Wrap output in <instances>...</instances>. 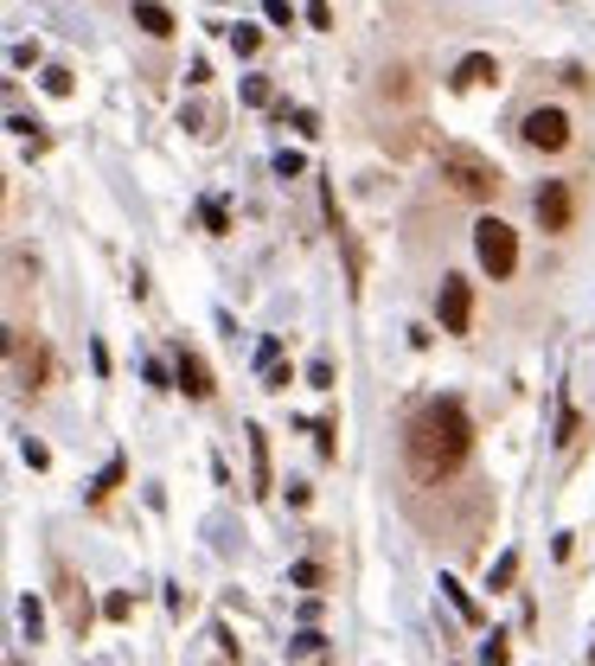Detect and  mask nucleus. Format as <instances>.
Returning <instances> with one entry per match:
<instances>
[{"instance_id": "9", "label": "nucleus", "mask_w": 595, "mask_h": 666, "mask_svg": "<svg viewBox=\"0 0 595 666\" xmlns=\"http://www.w3.org/2000/svg\"><path fill=\"white\" fill-rule=\"evenodd\" d=\"M499 77V65L486 58V52H474V58H461V71H454V90H474V84H493Z\"/></svg>"}, {"instance_id": "2", "label": "nucleus", "mask_w": 595, "mask_h": 666, "mask_svg": "<svg viewBox=\"0 0 595 666\" xmlns=\"http://www.w3.org/2000/svg\"><path fill=\"white\" fill-rule=\"evenodd\" d=\"M436 167H442L448 192H461V199H474V206L499 192V167H493L486 154H474V148H442L436 154Z\"/></svg>"}, {"instance_id": "13", "label": "nucleus", "mask_w": 595, "mask_h": 666, "mask_svg": "<svg viewBox=\"0 0 595 666\" xmlns=\"http://www.w3.org/2000/svg\"><path fill=\"white\" fill-rule=\"evenodd\" d=\"M231 45H237V58H257L262 33H257V26H237V33H231Z\"/></svg>"}, {"instance_id": "7", "label": "nucleus", "mask_w": 595, "mask_h": 666, "mask_svg": "<svg viewBox=\"0 0 595 666\" xmlns=\"http://www.w3.org/2000/svg\"><path fill=\"white\" fill-rule=\"evenodd\" d=\"M173 378H180V391H187V398H212V391H218V385H212V371H205V359H199V353H187V346H180V366H173Z\"/></svg>"}, {"instance_id": "12", "label": "nucleus", "mask_w": 595, "mask_h": 666, "mask_svg": "<svg viewBox=\"0 0 595 666\" xmlns=\"http://www.w3.org/2000/svg\"><path fill=\"white\" fill-rule=\"evenodd\" d=\"M115 487H122V462H110V468L97 475V487H90V500H110Z\"/></svg>"}, {"instance_id": "6", "label": "nucleus", "mask_w": 595, "mask_h": 666, "mask_svg": "<svg viewBox=\"0 0 595 666\" xmlns=\"http://www.w3.org/2000/svg\"><path fill=\"white\" fill-rule=\"evenodd\" d=\"M538 224H545V231H570V180L538 186Z\"/></svg>"}, {"instance_id": "15", "label": "nucleus", "mask_w": 595, "mask_h": 666, "mask_svg": "<svg viewBox=\"0 0 595 666\" xmlns=\"http://www.w3.org/2000/svg\"><path fill=\"white\" fill-rule=\"evenodd\" d=\"M481 666H506V641H499V634L481 647Z\"/></svg>"}, {"instance_id": "14", "label": "nucleus", "mask_w": 595, "mask_h": 666, "mask_svg": "<svg viewBox=\"0 0 595 666\" xmlns=\"http://www.w3.org/2000/svg\"><path fill=\"white\" fill-rule=\"evenodd\" d=\"M103 615H110V622H128V615H135V602H128V596L115 590L110 602H103Z\"/></svg>"}, {"instance_id": "3", "label": "nucleus", "mask_w": 595, "mask_h": 666, "mask_svg": "<svg viewBox=\"0 0 595 666\" xmlns=\"http://www.w3.org/2000/svg\"><path fill=\"white\" fill-rule=\"evenodd\" d=\"M474 257L493 269V282H506V276L519 269V231L506 219H481L474 224Z\"/></svg>"}, {"instance_id": "5", "label": "nucleus", "mask_w": 595, "mask_h": 666, "mask_svg": "<svg viewBox=\"0 0 595 666\" xmlns=\"http://www.w3.org/2000/svg\"><path fill=\"white\" fill-rule=\"evenodd\" d=\"M525 142H531V148H545V154H558L563 142H570V115H563V110H531V115H525Z\"/></svg>"}, {"instance_id": "8", "label": "nucleus", "mask_w": 595, "mask_h": 666, "mask_svg": "<svg viewBox=\"0 0 595 666\" xmlns=\"http://www.w3.org/2000/svg\"><path fill=\"white\" fill-rule=\"evenodd\" d=\"M244 436H250V481H257V493H269L276 487V475H269V436H262V423H250Z\"/></svg>"}, {"instance_id": "16", "label": "nucleus", "mask_w": 595, "mask_h": 666, "mask_svg": "<svg viewBox=\"0 0 595 666\" xmlns=\"http://www.w3.org/2000/svg\"><path fill=\"white\" fill-rule=\"evenodd\" d=\"M513 570H519V557L506 552V557H499V570H493V590H506V584H513Z\"/></svg>"}, {"instance_id": "4", "label": "nucleus", "mask_w": 595, "mask_h": 666, "mask_svg": "<svg viewBox=\"0 0 595 666\" xmlns=\"http://www.w3.org/2000/svg\"><path fill=\"white\" fill-rule=\"evenodd\" d=\"M436 314H442V333H468V321H474V289H468L461 276H442Z\"/></svg>"}, {"instance_id": "10", "label": "nucleus", "mask_w": 595, "mask_h": 666, "mask_svg": "<svg viewBox=\"0 0 595 666\" xmlns=\"http://www.w3.org/2000/svg\"><path fill=\"white\" fill-rule=\"evenodd\" d=\"M135 26L154 33V38H167V33H173V13H167L160 0H135Z\"/></svg>"}, {"instance_id": "1", "label": "nucleus", "mask_w": 595, "mask_h": 666, "mask_svg": "<svg viewBox=\"0 0 595 666\" xmlns=\"http://www.w3.org/2000/svg\"><path fill=\"white\" fill-rule=\"evenodd\" d=\"M468 448H474V423H468V410L454 404V398H429V404L409 417V468L423 481L454 475L468 462Z\"/></svg>"}, {"instance_id": "11", "label": "nucleus", "mask_w": 595, "mask_h": 666, "mask_svg": "<svg viewBox=\"0 0 595 666\" xmlns=\"http://www.w3.org/2000/svg\"><path fill=\"white\" fill-rule=\"evenodd\" d=\"M442 590H448V602H454V609H461V622H481V609H474V596L461 590V584H454V577H442Z\"/></svg>"}]
</instances>
